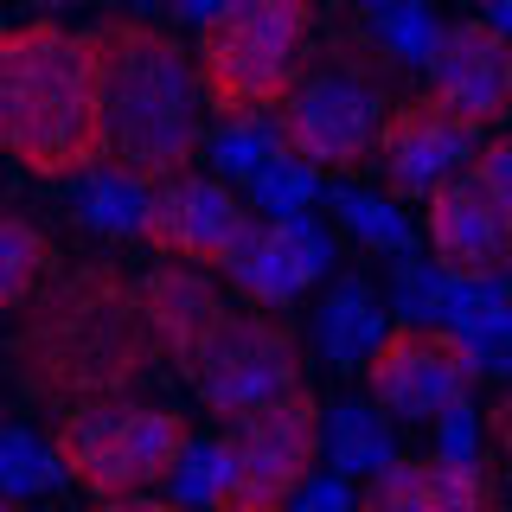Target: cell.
Instances as JSON below:
<instances>
[{
  "label": "cell",
  "instance_id": "7c38bea8",
  "mask_svg": "<svg viewBox=\"0 0 512 512\" xmlns=\"http://www.w3.org/2000/svg\"><path fill=\"white\" fill-rule=\"evenodd\" d=\"M423 205H429V250L448 276L500 282L512 269V205L474 167L442 180Z\"/></svg>",
  "mask_w": 512,
  "mask_h": 512
},
{
  "label": "cell",
  "instance_id": "484cf974",
  "mask_svg": "<svg viewBox=\"0 0 512 512\" xmlns=\"http://www.w3.org/2000/svg\"><path fill=\"white\" fill-rule=\"evenodd\" d=\"M295 512H359V500H352V480H346V474L308 480V487L295 493Z\"/></svg>",
  "mask_w": 512,
  "mask_h": 512
},
{
  "label": "cell",
  "instance_id": "83f0119b",
  "mask_svg": "<svg viewBox=\"0 0 512 512\" xmlns=\"http://www.w3.org/2000/svg\"><path fill=\"white\" fill-rule=\"evenodd\" d=\"M474 173L487 180L500 199L512 205V135H493V141H480V154H474Z\"/></svg>",
  "mask_w": 512,
  "mask_h": 512
},
{
  "label": "cell",
  "instance_id": "8992f818",
  "mask_svg": "<svg viewBox=\"0 0 512 512\" xmlns=\"http://www.w3.org/2000/svg\"><path fill=\"white\" fill-rule=\"evenodd\" d=\"M384 71H391V58L378 52L372 32H359V39L340 32L333 52L314 58V71L276 109L282 148L295 160H308L314 173H359L378 154V128L391 116Z\"/></svg>",
  "mask_w": 512,
  "mask_h": 512
},
{
  "label": "cell",
  "instance_id": "cb8c5ba5",
  "mask_svg": "<svg viewBox=\"0 0 512 512\" xmlns=\"http://www.w3.org/2000/svg\"><path fill=\"white\" fill-rule=\"evenodd\" d=\"M250 205H256L263 218H295V212H308V205H314V167H308V160H295V154L263 160V167L250 173Z\"/></svg>",
  "mask_w": 512,
  "mask_h": 512
},
{
  "label": "cell",
  "instance_id": "9a60e30c",
  "mask_svg": "<svg viewBox=\"0 0 512 512\" xmlns=\"http://www.w3.org/2000/svg\"><path fill=\"white\" fill-rule=\"evenodd\" d=\"M359 512H506V493L493 468L474 455H397L359 493Z\"/></svg>",
  "mask_w": 512,
  "mask_h": 512
},
{
  "label": "cell",
  "instance_id": "603a6c76",
  "mask_svg": "<svg viewBox=\"0 0 512 512\" xmlns=\"http://www.w3.org/2000/svg\"><path fill=\"white\" fill-rule=\"evenodd\" d=\"M58 474H64V461H58L52 442L26 436V429H0V493L32 500V493H45Z\"/></svg>",
  "mask_w": 512,
  "mask_h": 512
},
{
  "label": "cell",
  "instance_id": "1f68e13d",
  "mask_svg": "<svg viewBox=\"0 0 512 512\" xmlns=\"http://www.w3.org/2000/svg\"><path fill=\"white\" fill-rule=\"evenodd\" d=\"M480 7H487V20H493V26H500L506 39H512V0H480Z\"/></svg>",
  "mask_w": 512,
  "mask_h": 512
},
{
  "label": "cell",
  "instance_id": "9c48e42d",
  "mask_svg": "<svg viewBox=\"0 0 512 512\" xmlns=\"http://www.w3.org/2000/svg\"><path fill=\"white\" fill-rule=\"evenodd\" d=\"M480 378H487V365L442 320H397L365 359V391L391 423H436L468 404Z\"/></svg>",
  "mask_w": 512,
  "mask_h": 512
},
{
  "label": "cell",
  "instance_id": "2e32d148",
  "mask_svg": "<svg viewBox=\"0 0 512 512\" xmlns=\"http://www.w3.org/2000/svg\"><path fill=\"white\" fill-rule=\"evenodd\" d=\"M224 288L212 282V269L199 263H160L154 276H141V308H148V327H154V346L173 372H186V359L199 352L205 327L224 314Z\"/></svg>",
  "mask_w": 512,
  "mask_h": 512
},
{
  "label": "cell",
  "instance_id": "5b68a950",
  "mask_svg": "<svg viewBox=\"0 0 512 512\" xmlns=\"http://www.w3.org/2000/svg\"><path fill=\"white\" fill-rule=\"evenodd\" d=\"M52 448L64 461V480H77L90 500H122V493L173 487L192 448V423L173 404L116 391L90 397V404H64L52 423Z\"/></svg>",
  "mask_w": 512,
  "mask_h": 512
},
{
  "label": "cell",
  "instance_id": "3957f363",
  "mask_svg": "<svg viewBox=\"0 0 512 512\" xmlns=\"http://www.w3.org/2000/svg\"><path fill=\"white\" fill-rule=\"evenodd\" d=\"M0 154L45 186L103 167V77L90 32L52 13L0 26Z\"/></svg>",
  "mask_w": 512,
  "mask_h": 512
},
{
  "label": "cell",
  "instance_id": "7a4b0ae2",
  "mask_svg": "<svg viewBox=\"0 0 512 512\" xmlns=\"http://www.w3.org/2000/svg\"><path fill=\"white\" fill-rule=\"evenodd\" d=\"M96 77H103V167L128 173L141 186H160L186 173L205 148V77L199 52L180 32L109 13L90 26Z\"/></svg>",
  "mask_w": 512,
  "mask_h": 512
},
{
  "label": "cell",
  "instance_id": "d6986e66",
  "mask_svg": "<svg viewBox=\"0 0 512 512\" xmlns=\"http://www.w3.org/2000/svg\"><path fill=\"white\" fill-rule=\"evenodd\" d=\"M327 461L333 474H365L372 480L378 468H391L397 461V436H391V416H384L378 404H333L327 410Z\"/></svg>",
  "mask_w": 512,
  "mask_h": 512
},
{
  "label": "cell",
  "instance_id": "8d00e7d4",
  "mask_svg": "<svg viewBox=\"0 0 512 512\" xmlns=\"http://www.w3.org/2000/svg\"><path fill=\"white\" fill-rule=\"evenodd\" d=\"M506 288H512V269H506Z\"/></svg>",
  "mask_w": 512,
  "mask_h": 512
},
{
  "label": "cell",
  "instance_id": "836d02e7",
  "mask_svg": "<svg viewBox=\"0 0 512 512\" xmlns=\"http://www.w3.org/2000/svg\"><path fill=\"white\" fill-rule=\"evenodd\" d=\"M0 512H26V500H13V493H0Z\"/></svg>",
  "mask_w": 512,
  "mask_h": 512
},
{
  "label": "cell",
  "instance_id": "e575fe53",
  "mask_svg": "<svg viewBox=\"0 0 512 512\" xmlns=\"http://www.w3.org/2000/svg\"><path fill=\"white\" fill-rule=\"evenodd\" d=\"M500 378H512V340H506V359H500Z\"/></svg>",
  "mask_w": 512,
  "mask_h": 512
},
{
  "label": "cell",
  "instance_id": "4fadbf2b",
  "mask_svg": "<svg viewBox=\"0 0 512 512\" xmlns=\"http://www.w3.org/2000/svg\"><path fill=\"white\" fill-rule=\"evenodd\" d=\"M429 90L461 109L474 128L512 122V39L493 20H455L436 32L429 52Z\"/></svg>",
  "mask_w": 512,
  "mask_h": 512
},
{
  "label": "cell",
  "instance_id": "4316f807",
  "mask_svg": "<svg viewBox=\"0 0 512 512\" xmlns=\"http://www.w3.org/2000/svg\"><path fill=\"white\" fill-rule=\"evenodd\" d=\"M480 429H487V455L500 461V474H512V384L480 410Z\"/></svg>",
  "mask_w": 512,
  "mask_h": 512
},
{
  "label": "cell",
  "instance_id": "d590c367",
  "mask_svg": "<svg viewBox=\"0 0 512 512\" xmlns=\"http://www.w3.org/2000/svg\"><path fill=\"white\" fill-rule=\"evenodd\" d=\"M352 7H384V0H352Z\"/></svg>",
  "mask_w": 512,
  "mask_h": 512
},
{
  "label": "cell",
  "instance_id": "ac0fdd59",
  "mask_svg": "<svg viewBox=\"0 0 512 512\" xmlns=\"http://www.w3.org/2000/svg\"><path fill=\"white\" fill-rule=\"evenodd\" d=\"M384 308H378V295H372V282H359V276H346L340 288L327 295V308H320V346H327V359L333 365H365L372 359V346L384 340Z\"/></svg>",
  "mask_w": 512,
  "mask_h": 512
},
{
  "label": "cell",
  "instance_id": "d6a6232c",
  "mask_svg": "<svg viewBox=\"0 0 512 512\" xmlns=\"http://www.w3.org/2000/svg\"><path fill=\"white\" fill-rule=\"evenodd\" d=\"M20 7H39V13H64V7H84V0H20Z\"/></svg>",
  "mask_w": 512,
  "mask_h": 512
},
{
  "label": "cell",
  "instance_id": "5bb4252c",
  "mask_svg": "<svg viewBox=\"0 0 512 512\" xmlns=\"http://www.w3.org/2000/svg\"><path fill=\"white\" fill-rule=\"evenodd\" d=\"M327 269H333V237L308 212H295V218H256L250 237L237 244V256L224 263V276L256 308H288Z\"/></svg>",
  "mask_w": 512,
  "mask_h": 512
},
{
  "label": "cell",
  "instance_id": "ffe728a7",
  "mask_svg": "<svg viewBox=\"0 0 512 512\" xmlns=\"http://www.w3.org/2000/svg\"><path fill=\"white\" fill-rule=\"evenodd\" d=\"M333 212H340V224L359 237L365 250H378V256H404L410 250V218L397 212L391 192L346 186V192H333Z\"/></svg>",
  "mask_w": 512,
  "mask_h": 512
},
{
  "label": "cell",
  "instance_id": "8fae6325",
  "mask_svg": "<svg viewBox=\"0 0 512 512\" xmlns=\"http://www.w3.org/2000/svg\"><path fill=\"white\" fill-rule=\"evenodd\" d=\"M256 205H244L224 180L212 173H173V180L148 186L141 205V244L167 263H199V269H224L237 256V244L250 237Z\"/></svg>",
  "mask_w": 512,
  "mask_h": 512
},
{
  "label": "cell",
  "instance_id": "30bf717a",
  "mask_svg": "<svg viewBox=\"0 0 512 512\" xmlns=\"http://www.w3.org/2000/svg\"><path fill=\"white\" fill-rule=\"evenodd\" d=\"M480 135H487V128H474L461 109H448L436 90H416L404 103H391V116L378 128L372 167H378V180L397 205H416L442 180H455V173L474 167Z\"/></svg>",
  "mask_w": 512,
  "mask_h": 512
},
{
  "label": "cell",
  "instance_id": "d4e9b609",
  "mask_svg": "<svg viewBox=\"0 0 512 512\" xmlns=\"http://www.w3.org/2000/svg\"><path fill=\"white\" fill-rule=\"evenodd\" d=\"M288 154L282 148V128L276 122H263V116H237V122H224L218 135H212V160H218V173H237V180H250L263 160H276Z\"/></svg>",
  "mask_w": 512,
  "mask_h": 512
},
{
  "label": "cell",
  "instance_id": "f1b7e54d",
  "mask_svg": "<svg viewBox=\"0 0 512 512\" xmlns=\"http://www.w3.org/2000/svg\"><path fill=\"white\" fill-rule=\"evenodd\" d=\"M436 429H442V455H474V442H487V429L474 423L468 404L448 410V416H436Z\"/></svg>",
  "mask_w": 512,
  "mask_h": 512
},
{
  "label": "cell",
  "instance_id": "6da1fadb",
  "mask_svg": "<svg viewBox=\"0 0 512 512\" xmlns=\"http://www.w3.org/2000/svg\"><path fill=\"white\" fill-rule=\"evenodd\" d=\"M7 359L20 372L26 397L39 404H90V397L135 391L160 359L141 282L109 256L58 269L39 295L13 314Z\"/></svg>",
  "mask_w": 512,
  "mask_h": 512
},
{
  "label": "cell",
  "instance_id": "ba28073f",
  "mask_svg": "<svg viewBox=\"0 0 512 512\" xmlns=\"http://www.w3.org/2000/svg\"><path fill=\"white\" fill-rule=\"evenodd\" d=\"M199 404L212 416H250L263 404L308 391V346H301L295 320L282 308H256V301H224V314L205 327L199 352L180 372Z\"/></svg>",
  "mask_w": 512,
  "mask_h": 512
},
{
  "label": "cell",
  "instance_id": "e0dca14e",
  "mask_svg": "<svg viewBox=\"0 0 512 512\" xmlns=\"http://www.w3.org/2000/svg\"><path fill=\"white\" fill-rule=\"evenodd\" d=\"M58 276V244L26 212L0 205V314H20L45 282Z\"/></svg>",
  "mask_w": 512,
  "mask_h": 512
},
{
  "label": "cell",
  "instance_id": "44dd1931",
  "mask_svg": "<svg viewBox=\"0 0 512 512\" xmlns=\"http://www.w3.org/2000/svg\"><path fill=\"white\" fill-rule=\"evenodd\" d=\"M141 205H148V186L128 180V173H96V180L77 192V218L103 237H141Z\"/></svg>",
  "mask_w": 512,
  "mask_h": 512
},
{
  "label": "cell",
  "instance_id": "277c9868",
  "mask_svg": "<svg viewBox=\"0 0 512 512\" xmlns=\"http://www.w3.org/2000/svg\"><path fill=\"white\" fill-rule=\"evenodd\" d=\"M314 39L320 0H224L192 39L212 116L237 122L282 109L288 90L314 71Z\"/></svg>",
  "mask_w": 512,
  "mask_h": 512
},
{
  "label": "cell",
  "instance_id": "f546056e",
  "mask_svg": "<svg viewBox=\"0 0 512 512\" xmlns=\"http://www.w3.org/2000/svg\"><path fill=\"white\" fill-rule=\"evenodd\" d=\"M90 512H199V506L173 500V493H122V500H96Z\"/></svg>",
  "mask_w": 512,
  "mask_h": 512
},
{
  "label": "cell",
  "instance_id": "7402d4cb",
  "mask_svg": "<svg viewBox=\"0 0 512 512\" xmlns=\"http://www.w3.org/2000/svg\"><path fill=\"white\" fill-rule=\"evenodd\" d=\"M365 32L378 39V52L391 64H429V52H436V20H429L423 0H384V7L365 20Z\"/></svg>",
  "mask_w": 512,
  "mask_h": 512
},
{
  "label": "cell",
  "instance_id": "4dcf8cb0",
  "mask_svg": "<svg viewBox=\"0 0 512 512\" xmlns=\"http://www.w3.org/2000/svg\"><path fill=\"white\" fill-rule=\"evenodd\" d=\"M218 7H224V0H173V13H180V20H199V26L212 20Z\"/></svg>",
  "mask_w": 512,
  "mask_h": 512
},
{
  "label": "cell",
  "instance_id": "52a82bcc",
  "mask_svg": "<svg viewBox=\"0 0 512 512\" xmlns=\"http://www.w3.org/2000/svg\"><path fill=\"white\" fill-rule=\"evenodd\" d=\"M218 448V480L205 512H295V493L314 480V461L327 455V410L314 391H295L282 404L231 416Z\"/></svg>",
  "mask_w": 512,
  "mask_h": 512
},
{
  "label": "cell",
  "instance_id": "74e56055",
  "mask_svg": "<svg viewBox=\"0 0 512 512\" xmlns=\"http://www.w3.org/2000/svg\"><path fill=\"white\" fill-rule=\"evenodd\" d=\"M167 7H173V0H167Z\"/></svg>",
  "mask_w": 512,
  "mask_h": 512
}]
</instances>
